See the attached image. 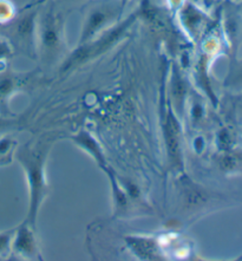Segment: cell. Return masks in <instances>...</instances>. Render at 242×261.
Masks as SVG:
<instances>
[{
  "label": "cell",
  "instance_id": "1",
  "mask_svg": "<svg viewBox=\"0 0 242 261\" xmlns=\"http://www.w3.org/2000/svg\"><path fill=\"white\" fill-rule=\"evenodd\" d=\"M50 150L47 143L24 145L16 152L17 159L23 167L29 184V213L25 221L36 229V221L40 206L47 195L45 175L46 159Z\"/></svg>",
  "mask_w": 242,
  "mask_h": 261
},
{
  "label": "cell",
  "instance_id": "2",
  "mask_svg": "<svg viewBox=\"0 0 242 261\" xmlns=\"http://www.w3.org/2000/svg\"><path fill=\"white\" fill-rule=\"evenodd\" d=\"M142 14V10L139 9L135 12H132L125 19L120 20L117 24L111 26L110 29L100 33L90 42L83 44V45H77L76 50L72 51L66 61L63 63L62 71L66 72L69 70L77 69L78 66L85 63L92 61V59L98 58L99 56L106 54L107 51L111 50L114 46H116L121 40L124 38L126 32L131 29V26L136 23Z\"/></svg>",
  "mask_w": 242,
  "mask_h": 261
},
{
  "label": "cell",
  "instance_id": "3",
  "mask_svg": "<svg viewBox=\"0 0 242 261\" xmlns=\"http://www.w3.org/2000/svg\"><path fill=\"white\" fill-rule=\"evenodd\" d=\"M65 17L62 12H56L53 5L44 11L37 21V48L44 59L53 62L63 54Z\"/></svg>",
  "mask_w": 242,
  "mask_h": 261
},
{
  "label": "cell",
  "instance_id": "4",
  "mask_svg": "<svg viewBox=\"0 0 242 261\" xmlns=\"http://www.w3.org/2000/svg\"><path fill=\"white\" fill-rule=\"evenodd\" d=\"M124 0H103L94 3L85 14L78 45L90 42L121 20Z\"/></svg>",
  "mask_w": 242,
  "mask_h": 261
},
{
  "label": "cell",
  "instance_id": "5",
  "mask_svg": "<svg viewBox=\"0 0 242 261\" xmlns=\"http://www.w3.org/2000/svg\"><path fill=\"white\" fill-rule=\"evenodd\" d=\"M39 6L29 7L23 12L14 16L9 23L4 24L7 30V37L11 45L16 46L29 56L30 58L37 57V17Z\"/></svg>",
  "mask_w": 242,
  "mask_h": 261
},
{
  "label": "cell",
  "instance_id": "6",
  "mask_svg": "<svg viewBox=\"0 0 242 261\" xmlns=\"http://www.w3.org/2000/svg\"><path fill=\"white\" fill-rule=\"evenodd\" d=\"M35 232L36 229H33L26 221L18 226L14 233L11 251L25 259H40Z\"/></svg>",
  "mask_w": 242,
  "mask_h": 261
},
{
  "label": "cell",
  "instance_id": "7",
  "mask_svg": "<svg viewBox=\"0 0 242 261\" xmlns=\"http://www.w3.org/2000/svg\"><path fill=\"white\" fill-rule=\"evenodd\" d=\"M165 137L170 162L176 167L182 165L181 158V132L177 119L169 113L165 123Z\"/></svg>",
  "mask_w": 242,
  "mask_h": 261
},
{
  "label": "cell",
  "instance_id": "8",
  "mask_svg": "<svg viewBox=\"0 0 242 261\" xmlns=\"http://www.w3.org/2000/svg\"><path fill=\"white\" fill-rule=\"evenodd\" d=\"M69 139L71 140L74 144L78 145L80 149H83L85 152H88L103 170L106 169V159L105 155H104L103 149L98 143V141H97L88 130L80 129L79 132L74 134V135H70Z\"/></svg>",
  "mask_w": 242,
  "mask_h": 261
},
{
  "label": "cell",
  "instance_id": "9",
  "mask_svg": "<svg viewBox=\"0 0 242 261\" xmlns=\"http://www.w3.org/2000/svg\"><path fill=\"white\" fill-rule=\"evenodd\" d=\"M187 81L184 80V76L182 74L181 70L178 69V66L176 64H173V68H171L170 91L171 97H173L176 106H183L185 95H187Z\"/></svg>",
  "mask_w": 242,
  "mask_h": 261
},
{
  "label": "cell",
  "instance_id": "10",
  "mask_svg": "<svg viewBox=\"0 0 242 261\" xmlns=\"http://www.w3.org/2000/svg\"><path fill=\"white\" fill-rule=\"evenodd\" d=\"M180 18L184 28L189 32H194L199 29V26L206 19V14L197 9L196 6H194L193 4H185L181 10Z\"/></svg>",
  "mask_w": 242,
  "mask_h": 261
},
{
  "label": "cell",
  "instance_id": "11",
  "mask_svg": "<svg viewBox=\"0 0 242 261\" xmlns=\"http://www.w3.org/2000/svg\"><path fill=\"white\" fill-rule=\"evenodd\" d=\"M104 171H105V174L109 176L111 189H113V199H114L115 207H116V211L117 212L125 211L126 206H128V196H126L125 190L122 188L116 174H115L109 167H107Z\"/></svg>",
  "mask_w": 242,
  "mask_h": 261
},
{
  "label": "cell",
  "instance_id": "12",
  "mask_svg": "<svg viewBox=\"0 0 242 261\" xmlns=\"http://www.w3.org/2000/svg\"><path fill=\"white\" fill-rule=\"evenodd\" d=\"M23 85L20 76L5 73L0 76V103H6L7 99Z\"/></svg>",
  "mask_w": 242,
  "mask_h": 261
},
{
  "label": "cell",
  "instance_id": "13",
  "mask_svg": "<svg viewBox=\"0 0 242 261\" xmlns=\"http://www.w3.org/2000/svg\"><path fill=\"white\" fill-rule=\"evenodd\" d=\"M128 244L130 248L141 258L152 259L157 255L154 240H149V239L144 238H129Z\"/></svg>",
  "mask_w": 242,
  "mask_h": 261
},
{
  "label": "cell",
  "instance_id": "14",
  "mask_svg": "<svg viewBox=\"0 0 242 261\" xmlns=\"http://www.w3.org/2000/svg\"><path fill=\"white\" fill-rule=\"evenodd\" d=\"M17 141L11 136L0 137V167L11 165L16 154Z\"/></svg>",
  "mask_w": 242,
  "mask_h": 261
},
{
  "label": "cell",
  "instance_id": "15",
  "mask_svg": "<svg viewBox=\"0 0 242 261\" xmlns=\"http://www.w3.org/2000/svg\"><path fill=\"white\" fill-rule=\"evenodd\" d=\"M225 85L227 88L242 91V58L236 59L230 65Z\"/></svg>",
  "mask_w": 242,
  "mask_h": 261
},
{
  "label": "cell",
  "instance_id": "16",
  "mask_svg": "<svg viewBox=\"0 0 242 261\" xmlns=\"http://www.w3.org/2000/svg\"><path fill=\"white\" fill-rule=\"evenodd\" d=\"M24 122L21 118L16 117H7L0 116V136L6 135L7 133L14 132V130H19L23 128Z\"/></svg>",
  "mask_w": 242,
  "mask_h": 261
},
{
  "label": "cell",
  "instance_id": "17",
  "mask_svg": "<svg viewBox=\"0 0 242 261\" xmlns=\"http://www.w3.org/2000/svg\"><path fill=\"white\" fill-rule=\"evenodd\" d=\"M239 163L240 158L236 154H234L232 150L223 152V155L221 156V159H220L219 161L220 168H221L223 171H226V173L235 170L237 166H239Z\"/></svg>",
  "mask_w": 242,
  "mask_h": 261
},
{
  "label": "cell",
  "instance_id": "18",
  "mask_svg": "<svg viewBox=\"0 0 242 261\" xmlns=\"http://www.w3.org/2000/svg\"><path fill=\"white\" fill-rule=\"evenodd\" d=\"M16 228L0 232V256H5L11 251V246H12V240L14 233H16Z\"/></svg>",
  "mask_w": 242,
  "mask_h": 261
},
{
  "label": "cell",
  "instance_id": "19",
  "mask_svg": "<svg viewBox=\"0 0 242 261\" xmlns=\"http://www.w3.org/2000/svg\"><path fill=\"white\" fill-rule=\"evenodd\" d=\"M218 147L219 150L222 152L230 151L233 148V137L232 134L227 128H223L218 134Z\"/></svg>",
  "mask_w": 242,
  "mask_h": 261
},
{
  "label": "cell",
  "instance_id": "20",
  "mask_svg": "<svg viewBox=\"0 0 242 261\" xmlns=\"http://www.w3.org/2000/svg\"><path fill=\"white\" fill-rule=\"evenodd\" d=\"M14 17V7L10 0H0V24H6Z\"/></svg>",
  "mask_w": 242,
  "mask_h": 261
},
{
  "label": "cell",
  "instance_id": "21",
  "mask_svg": "<svg viewBox=\"0 0 242 261\" xmlns=\"http://www.w3.org/2000/svg\"><path fill=\"white\" fill-rule=\"evenodd\" d=\"M12 48L9 40L0 38V65H4V62L12 55Z\"/></svg>",
  "mask_w": 242,
  "mask_h": 261
},
{
  "label": "cell",
  "instance_id": "22",
  "mask_svg": "<svg viewBox=\"0 0 242 261\" xmlns=\"http://www.w3.org/2000/svg\"><path fill=\"white\" fill-rule=\"evenodd\" d=\"M233 106H234V108H235V111H236L237 116H239L240 118H242V92L235 97Z\"/></svg>",
  "mask_w": 242,
  "mask_h": 261
},
{
  "label": "cell",
  "instance_id": "23",
  "mask_svg": "<svg viewBox=\"0 0 242 261\" xmlns=\"http://www.w3.org/2000/svg\"><path fill=\"white\" fill-rule=\"evenodd\" d=\"M4 31V24H0V35H2Z\"/></svg>",
  "mask_w": 242,
  "mask_h": 261
},
{
  "label": "cell",
  "instance_id": "24",
  "mask_svg": "<svg viewBox=\"0 0 242 261\" xmlns=\"http://www.w3.org/2000/svg\"><path fill=\"white\" fill-rule=\"evenodd\" d=\"M230 2H242V0H230Z\"/></svg>",
  "mask_w": 242,
  "mask_h": 261
},
{
  "label": "cell",
  "instance_id": "25",
  "mask_svg": "<svg viewBox=\"0 0 242 261\" xmlns=\"http://www.w3.org/2000/svg\"><path fill=\"white\" fill-rule=\"evenodd\" d=\"M208 2H210V3H213V2H214V0H208Z\"/></svg>",
  "mask_w": 242,
  "mask_h": 261
},
{
  "label": "cell",
  "instance_id": "26",
  "mask_svg": "<svg viewBox=\"0 0 242 261\" xmlns=\"http://www.w3.org/2000/svg\"><path fill=\"white\" fill-rule=\"evenodd\" d=\"M124 2H128V0H124Z\"/></svg>",
  "mask_w": 242,
  "mask_h": 261
}]
</instances>
